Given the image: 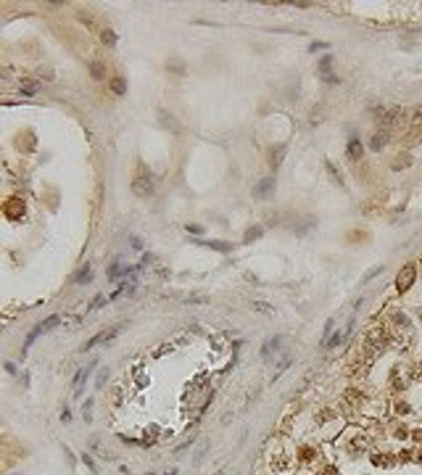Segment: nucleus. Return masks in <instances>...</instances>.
Masks as SVG:
<instances>
[{
  "label": "nucleus",
  "mask_w": 422,
  "mask_h": 475,
  "mask_svg": "<svg viewBox=\"0 0 422 475\" xmlns=\"http://www.w3.org/2000/svg\"><path fill=\"white\" fill-rule=\"evenodd\" d=\"M56 325H58V317H56V314H53V317H48V320H45V322H40L37 328H34V330L29 333V338H26V343H24V351L29 349V346H32V343L37 341V338H40L42 333H48L50 328H56Z\"/></svg>",
  "instance_id": "f257e3e1"
},
{
  "label": "nucleus",
  "mask_w": 422,
  "mask_h": 475,
  "mask_svg": "<svg viewBox=\"0 0 422 475\" xmlns=\"http://www.w3.org/2000/svg\"><path fill=\"white\" fill-rule=\"evenodd\" d=\"M415 277H417V269H415V264H407L399 272V277H396V288L404 293V291H409L412 288V283H415Z\"/></svg>",
  "instance_id": "f03ea898"
},
{
  "label": "nucleus",
  "mask_w": 422,
  "mask_h": 475,
  "mask_svg": "<svg viewBox=\"0 0 422 475\" xmlns=\"http://www.w3.org/2000/svg\"><path fill=\"white\" fill-rule=\"evenodd\" d=\"M119 335V328H111V330H103V333H98V335H93L87 343H85V349H95L98 343H108V341H114Z\"/></svg>",
  "instance_id": "7ed1b4c3"
},
{
  "label": "nucleus",
  "mask_w": 422,
  "mask_h": 475,
  "mask_svg": "<svg viewBox=\"0 0 422 475\" xmlns=\"http://www.w3.org/2000/svg\"><path fill=\"white\" fill-rule=\"evenodd\" d=\"M132 190H135L137 195H148V193L153 190V185H151L148 177H137V180L132 182Z\"/></svg>",
  "instance_id": "20e7f679"
},
{
  "label": "nucleus",
  "mask_w": 422,
  "mask_h": 475,
  "mask_svg": "<svg viewBox=\"0 0 422 475\" xmlns=\"http://www.w3.org/2000/svg\"><path fill=\"white\" fill-rule=\"evenodd\" d=\"M5 214H8V217H11V219L21 217V214H24V203H21L19 198H11V201L5 203Z\"/></svg>",
  "instance_id": "39448f33"
},
{
  "label": "nucleus",
  "mask_w": 422,
  "mask_h": 475,
  "mask_svg": "<svg viewBox=\"0 0 422 475\" xmlns=\"http://www.w3.org/2000/svg\"><path fill=\"white\" fill-rule=\"evenodd\" d=\"M362 143H359V137H351V140H348V158H351V161H359L362 158Z\"/></svg>",
  "instance_id": "423d86ee"
},
{
  "label": "nucleus",
  "mask_w": 422,
  "mask_h": 475,
  "mask_svg": "<svg viewBox=\"0 0 422 475\" xmlns=\"http://www.w3.org/2000/svg\"><path fill=\"white\" fill-rule=\"evenodd\" d=\"M111 90L116 92V95H124V92H127V82H124L122 77H116V79H111Z\"/></svg>",
  "instance_id": "0eeeda50"
},
{
  "label": "nucleus",
  "mask_w": 422,
  "mask_h": 475,
  "mask_svg": "<svg viewBox=\"0 0 422 475\" xmlns=\"http://www.w3.org/2000/svg\"><path fill=\"white\" fill-rule=\"evenodd\" d=\"M90 71H93L95 79H103V77H106V66H103V63H98V61L90 63Z\"/></svg>",
  "instance_id": "6e6552de"
},
{
  "label": "nucleus",
  "mask_w": 422,
  "mask_h": 475,
  "mask_svg": "<svg viewBox=\"0 0 422 475\" xmlns=\"http://www.w3.org/2000/svg\"><path fill=\"white\" fill-rule=\"evenodd\" d=\"M37 90H40L37 82H24V85H21V95H34Z\"/></svg>",
  "instance_id": "1a4fd4ad"
},
{
  "label": "nucleus",
  "mask_w": 422,
  "mask_h": 475,
  "mask_svg": "<svg viewBox=\"0 0 422 475\" xmlns=\"http://www.w3.org/2000/svg\"><path fill=\"white\" fill-rule=\"evenodd\" d=\"M74 280H77V283H85V280H90V264H85V267H82V272L74 277Z\"/></svg>",
  "instance_id": "9d476101"
},
{
  "label": "nucleus",
  "mask_w": 422,
  "mask_h": 475,
  "mask_svg": "<svg viewBox=\"0 0 422 475\" xmlns=\"http://www.w3.org/2000/svg\"><path fill=\"white\" fill-rule=\"evenodd\" d=\"M100 40H103L106 45H114V42H116V34H114V32H108V29H106L103 34H100Z\"/></svg>",
  "instance_id": "9b49d317"
},
{
  "label": "nucleus",
  "mask_w": 422,
  "mask_h": 475,
  "mask_svg": "<svg viewBox=\"0 0 422 475\" xmlns=\"http://www.w3.org/2000/svg\"><path fill=\"white\" fill-rule=\"evenodd\" d=\"M383 145H385V135H375V140H372V148H375V151H380Z\"/></svg>",
  "instance_id": "f8f14e48"
},
{
  "label": "nucleus",
  "mask_w": 422,
  "mask_h": 475,
  "mask_svg": "<svg viewBox=\"0 0 422 475\" xmlns=\"http://www.w3.org/2000/svg\"><path fill=\"white\" fill-rule=\"evenodd\" d=\"M259 235H261V230H259V227H256V230H248V232H245V243H251V240H256Z\"/></svg>",
  "instance_id": "ddd939ff"
},
{
  "label": "nucleus",
  "mask_w": 422,
  "mask_h": 475,
  "mask_svg": "<svg viewBox=\"0 0 422 475\" xmlns=\"http://www.w3.org/2000/svg\"><path fill=\"white\" fill-rule=\"evenodd\" d=\"M206 246H211V248H216V251H227L230 246H224V243H206Z\"/></svg>",
  "instance_id": "4468645a"
},
{
  "label": "nucleus",
  "mask_w": 422,
  "mask_h": 475,
  "mask_svg": "<svg viewBox=\"0 0 422 475\" xmlns=\"http://www.w3.org/2000/svg\"><path fill=\"white\" fill-rule=\"evenodd\" d=\"M253 306H256L259 312H269V306H267V304H261V301H259V304H253Z\"/></svg>",
  "instance_id": "2eb2a0df"
}]
</instances>
